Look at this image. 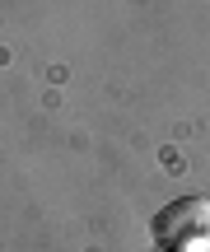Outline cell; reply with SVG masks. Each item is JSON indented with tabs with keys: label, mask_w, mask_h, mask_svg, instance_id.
<instances>
[{
	"label": "cell",
	"mask_w": 210,
	"mask_h": 252,
	"mask_svg": "<svg viewBox=\"0 0 210 252\" xmlns=\"http://www.w3.org/2000/svg\"><path fill=\"white\" fill-rule=\"evenodd\" d=\"M159 252H210V201L206 196H178L150 224Z\"/></svg>",
	"instance_id": "cell-1"
}]
</instances>
